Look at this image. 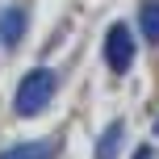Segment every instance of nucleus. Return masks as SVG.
Instances as JSON below:
<instances>
[{
    "mask_svg": "<svg viewBox=\"0 0 159 159\" xmlns=\"http://www.w3.org/2000/svg\"><path fill=\"white\" fill-rule=\"evenodd\" d=\"M55 88H59V80L50 75L46 67H34V71H25V80L17 84V96H13L17 117H38V113L50 105Z\"/></svg>",
    "mask_w": 159,
    "mask_h": 159,
    "instance_id": "1",
    "label": "nucleus"
},
{
    "mask_svg": "<svg viewBox=\"0 0 159 159\" xmlns=\"http://www.w3.org/2000/svg\"><path fill=\"white\" fill-rule=\"evenodd\" d=\"M105 63H109L117 75H126L130 67H134V34H130L121 21L109 25V34H105Z\"/></svg>",
    "mask_w": 159,
    "mask_h": 159,
    "instance_id": "2",
    "label": "nucleus"
},
{
    "mask_svg": "<svg viewBox=\"0 0 159 159\" xmlns=\"http://www.w3.org/2000/svg\"><path fill=\"white\" fill-rule=\"evenodd\" d=\"M25 25H30V13L25 8H0V46H21Z\"/></svg>",
    "mask_w": 159,
    "mask_h": 159,
    "instance_id": "3",
    "label": "nucleus"
},
{
    "mask_svg": "<svg viewBox=\"0 0 159 159\" xmlns=\"http://www.w3.org/2000/svg\"><path fill=\"white\" fill-rule=\"evenodd\" d=\"M0 159H55V143H17L0 151Z\"/></svg>",
    "mask_w": 159,
    "mask_h": 159,
    "instance_id": "4",
    "label": "nucleus"
},
{
    "mask_svg": "<svg viewBox=\"0 0 159 159\" xmlns=\"http://www.w3.org/2000/svg\"><path fill=\"white\" fill-rule=\"evenodd\" d=\"M121 134H126V126H121V121H109V126H105V134H101V143H96V159H117V151H121Z\"/></svg>",
    "mask_w": 159,
    "mask_h": 159,
    "instance_id": "5",
    "label": "nucleus"
},
{
    "mask_svg": "<svg viewBox=\"0 0 159 159\" xmlns=\"http://www.w3.org/2000/svg\"><path fill=\"white\" fill-rule=\"evenodd\" d=\"M138 25H143V38L159 46V0H143V8H138Z\"/></svg>",
    "mask_w": 159,
    "mask_h": 159,
    "instance_id": "6",
    "label": "nucleus"
},
{
    "mask_svg": "<svg viewBox=\"0 0 159 159\" xmlns=\"http://www.w3.org/2000/svg\"><path fill=\"white\" fill-rule=\"evenodd\" d=\"M134 159H155V151H151V147H138V151H134Z\"/></svg>",
    "mask_w": 159,
    "mask_h": 159,
    "instance_id": "7",
    "label": "nucleus"
},
{
    "mask_svg": "<svg viewBox=\"0 0 159 159\" xmlns=\"http://www.w3.org/2000/svg\"><path fill=\"white\" fill-rule=\"evenodd\" d=\"M155 134H159V121H155Z\"/></svg>",
    "mask_w": 159,
    "mask_h": 159,
    "instance_id": "8",
    "label": "nucleus"
}]
</instances>
